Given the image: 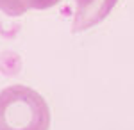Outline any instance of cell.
Listing matches in <instances>:
<instances>
[{
	"label": "cell",
	"instance_id": "cell-1",
	"mask_svg": "<svg viewBox=\"0 0 134 130\" xmlns=\"http://www.w3.org/2000/svg\"><path fill=\"white\" fill-rule=\"evenodd\" d=\"M50 112L41 96L25 86L0 91V130H48Z\"/></svg>",
	"mask_w": 134,
	"mask_h": 130
}]
</instances>
